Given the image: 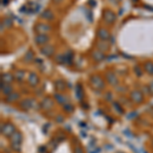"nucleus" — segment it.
<instances>
[{"instance_id":"nucleus-27","label":"nucleus","mask_w":153,"mask_h":153,"mask_svg":"<svg viewBox=\"0 0 153 153\" xmlns=\"http://www.w3.org/2000/svg\"><path fill=\"white\" fill-rule=\"evenodd\" d=\"M28 58H29V61H31L32 59L34 58L33 53H32V52H28V53L26 54V55H25V60H27V61H28Z\"/></svg>"},{"instance_id":"nucleus-15","label":"nucleus","mask_w":153,"mask_h":153,"mask_svg":"<svg viewBox=\"0 0 153 153\" xmlns=\"http://www.w3.org/2000/svg\"><path fill=\"white\" fill-rule=\"evenodd\" d=\"M106 79H107V81H108V83L110 84V85H112V86H115L117 84V78L113 74H107L106 75Z\"/></svg>"},{"instance_id":"nucleus-22","label":"nucleus","mask_w":153,"mask_h":153,"mask_svg":"<svg viewBox=\"0 0 153 153\" xmlns=\"http://www.w3.org/2000/svg\"><path fill=\"white\" fill-rule=\"evenodd\" d=\"M76 97L79 98L80 100L83 99L84 97V93H83V88L81 85H78L76 86Z\"/></svg>"},{"instance_id":"nucleus-4","label":"nucleus","mask_w":153,"mask_h":153,"mask_svg":"<svg viewBox=\"0 0 153 153\" xmlns=\"http://www.w3.org/2000/svg\"><path fill=\"white\" fill-rule=\"evenodd\" d=\"M103 19L106 24H113L117 19L114 12L111 10H104L103 11Z\"/></svg>"},{"instance_id":"nucleus-17","label":"nucleus","mask_w":153,"mask_h":153,"mask_svg":"<svg viewBox=\"0 0 153 153\" xmlns=\"http://www.w3.org/2000/svg\"><path fill=\"white\" fill-rule=\"evenodd\" d=\"M13 79H14V76L9 75V74H4V75H2L1 82L6 83V84H10Z\"/></svg>"},{"instance_id":"nucleus-5","label":"nucleus","mask_w":153,"mask_h":153,"mask_svg":"<svg viewBox=\"0 0 153 153\" xmlns=\"http://www.w3.org/2000/svg\"><path fill=\"white\" fill-rule=\"evenodd\" d=\"M49 40H50V38L46 34H39L35 38V42L38 45H47Z\"/></svg>"},{"instance_id":"nucleus-13","label":"nucleus","mask_w":153,"mask_h":153,"mask_svg":"<svg viewBox=\"0 0 153 153\" xmlns=\"http://www.w3.org/2000/svg\"><path fill=\"white\" fill-rule=\"evenodd\" d=\"M54 98H55V100L57 101L58 103H60V104H62V105H65L68 103V98H66L65 95L60 94V93H56V94L54 95Z\"/></svg>"},{"instance_id":"nucleus-21","label":"nucleus","mask_w":153,"mask_h":153,"mask_svg":"<svg viewBox=\"0 0 153 153\" xmlns=\"http://www.w3.org/2000/svg\"><path fill=\"white\" fill-rule=\"evenodd\" d=\"M25 75H26V73H25L24 71L19 70L16 71V74H14V79H16L18 81H22V80H24Z\"/></svg>"},{"instance_id":"nucleus-8","label":"nucleus","mask_w":153,"mask_h":153,"mask_svg":"<svg viewBox=\"0 0 153 153\" xmlns=\"http://www.w3.org/2000/svg\"><path fill=\"white\" fill-rule=\"evenodd\" d=\"M36 31L39 34H46L47 32L50 31V27L46 24H38L36 26Z\"/></svg>"},{"instance_id":"nucleus-7","label":"nucleus","mask_w":153,"mask_h":153,"mask_svg":"<svg viewBox=\"0 0 153 153\" xmlns=\"http://www.w3.org/2000/svg\"><path fill=\"white\" fill-rule=\"evenodd\" d=\"M97 35L101 40H107V39H109V37H110L109 32L104 28H100L99 30H98Z\"/></svg>"},{"instance_id":"nucleus-31","label":"nucleus","mask_w":153,"mask_h":153,"mask_svg":"<svg viewBox=\"0 0 153 153\" xmlns=\"http://www.w3.org/2000/svg\"><path fill=\"white\" fill-rule=\"evenodd\" d=\"M75 153H84V151L82 150V148H76Z\"/></svg>"},{"instance_id":"nucleus-28","label":"nucleus","mask_w":153,"mask_h":153,"mask_svg":"<svg viewBox=\"0 0 153 153\" xmlns=\"http://www.w3.org/2000/svg\"><path fill=\"white\" fill-rule=\"evenodd\" d=\"M65 110L66 112H71V111H73V106L71 105H70L68 103V104H65Z\"/></svg>"},{"instance_id":"nucleus-19","label":"nucleus","mask_w":153,"mask_h":153,"mask_svg":"<svg viewBox=\"0 0 153 153\" xmlns=\"http://www.w3.org/2000/svg\"><path fill=\"white\" fill-rule=\"evenodd\" d=\"M93 57H94L96 61H101L105 58V55L103 54L102 51H95V52L93 53Z\"/></svg>"},{"instance_id":"nucleus-16","label":"nucleus","mask_w":153,"mask_h":153,"mask_svg":"<svg viewBox=\"0 0 153 153\" xmlns=\"http://www.w3.org/2000/svg\"><path fill=\"white\" fill-rule=\"evenodd\" d=\"M144 71L149 75H153V62L151 61H147L144 63Z\"/></svg>"},{"instance_id":"nucleus-12","label":"nucleus","mask_w":153,"mask_h":153,"mask_svg":"<svg viewBox=\"0 0 153 153\" xmlns=\"http://www.w3.org/2000/svg\"><path fill=\"white\" fill-rule=\"evenodd\" d=\"M41 52L45 56H51L54 53V48L51 45H44V47L41 49Z\"/></svg>"},{"instance_id":"nucleus-9","label":"nucleus","mask_w":153,"mask_h":153,"mask_svg":"<svg viewBox=\"0 0 153 153\" xmlns=\"http://www.w3.org/2000/svg\"><path fill=\"white\" fill-rule=\"evenodd\" d=\"M41 106H42V108H43V109H45V110L51 109V108H52V106H53V100L51 99V98H49V97L45 98V99L42 101Z\"/></svg>"},{"instance_id":"nucleus-14","label":"nucleus","mask_w":153,"mask_h":153,"mask_svg":"<svg viewBox=\"0 0 153 153\" xmlns=\"http://www.w3.org/2000/svg\"><path fill=\"white\" fill-rule=\"evenodd\" d=\"M33 106V101L31 99H25L21 102V107L23 108L24 110H29L32 108Z\"/></svg>"},{"instance_id":"nucleus-23","label":"nucleus","mask_w":153,"mask_h":153,"mask_svg":"<svg viewBox=\"0 0 153 153\" xmlns=\"http://www.w3.org/2000/svg\"><path fill=\"white\" fill-rule=\"evenodd\" d=\"M65 55V62H71V60H73V53L71 52H66L63 54Z\"/></svg>"},{"instance_id":"nucleus-10","label":"nucleus","mask_w":153,"mask_h":153,"mask_svg":"<svg viewBox=\"0 0 153 153\" xmlns=\"http://www.w3.org/2000/svg\"><path fill=\"white\" fill-rule=\"evenodd\" d=\"M1 92H2V94H4L6 96L10 95L12 93V87L9 84L1 82Z\"/></svg>"},{"instance_id":"nucleus-24","label":"nucleus","mask_w":153,"mask_h":153,"mask_svg":"<svg viewBox=\"0 0 153 153\" xmlns=\"http://www.w3.org/2000/svg\"><path fill=\"white\" fill-rule=\"evenodd\" d=\"M105 43H98L97 44V47L100 49V50H102V52H104V51H106L108 49V47L109 46L108 45H104Z\"/></svg>"},{"instance_id":"nucleus-2","label":"nucleus","mask_w":153,"mask_h":153,"mask_svg":"<svg viewBox=\"0 0 153 153\" xmlns=\"http://www.w3.org/2000/svg\"><path fill=\"white\" fill-rule=\"evenodd\" d=\"M16 127H14L12 124H9L7 123L5 125H2L1 126V133L2 135L6 136V137H11L12 135L16 133Z\"/></svg>"},{"instance_id":"nucleus-29","label":"nucleus","mask_w":153,"mask_h":153,"mask_svg":"<svg viewBox=\"0 0 153 153\" xmlns=\"http://www.w3.org/2000/svg\"><path fill=\"white\" fill-rule=\"evenodd\" d=\"M135 71H136V73H137V75H138V76H141V68H138V66H136V68H135Z\"/></svg>"},{"instance_id":"nucleus-20","label":"nucleus","mask_w":153,"mask_h":153,"mask_svg":"<svg viewBox=\"0 0 153 153\" xmlns=\"http://www.w3.org/2000/svg\"><path fill=\"white\" fill-rule=\"evenodd\" d=\"M41 16H42V18L47 19V21H51V19H53V18H54L53 13L50 10H48V9L45 11H43V13H42Z\"/></svg>"},{"instance_id":"nucleus-26","label":"nucleus","mask_w":153,"mask_h":153,"mask_svg":"<svg viewBox=\"0 0 153 153\" xmlns=\"http://www.w3.org/2000/svg\"><path fill=\"white\" fill-rule=\"evenodd\" d=\"M56 61L59 63H65V55H61V54H58L57 56L55 57Z\"/></svg>"},{"instance_id":"nucleus-32","label":"nucleus","mask_w":153,"mask_h":153,"mask_svg":"<svg viewBox=\"0 0 153 153\" xmlns=\"http://www.w3.org/2000/svg\"><path fill=\"white\" fill-rule=\"evenodd\" d=\"M52 1L54 2V3L57 4V3H59V2H61V0H52Z\"/></svg>"},{"instance_id":"nucleus-25","label":"nucleus","mask_w":153,"mask_h":153,"mask_svg":"<svg viewBox=\"0 0 153 153\" xmlns=\"http://www.w3.org/2000/svg\"><path fill=\"white\" fill-rule=\"evenodd\" d=\"M65 84L63 82H61V81H57L56 82V85H55V88L57 89V90H65Z\"/></svg>"},{"instance_id":"nucleus-30","label":"nucleus","mask_w":153,"mask_h":153,"mask_svg":"<svg viewBox=\"0 0 153 153\" xmlns=\"http://www.w3.org/2000/svg\"><path fill=\"white\" fill-rule=\"evenodd\" d=\"M148 87H149V92L153 93V81L150 82V84H149V86H148Z\"/></svg>"},{"instance_id":"nucleus-33","label":"nucleus","mask_w":153,"mask_h":153,"mask_svg":"<svg viewBox=\"0 0 153 153\" xmlns=\"http://www.w3.org/2000/svg\"><path fill=\"white\" fill-rule=\"evenodd\" d=\"M7 2H8V0H2V3L3 4H7Z\"/></svg>"},{"instance_id":"nucleus-3","label":"nucleus","mask_w":153,"mask_h":153,"mask_svg":"<svg viewBox=\"0 0 153 153\" xmlns=\"http://www.w3.org/2000/svg\"><path fill=\"white\" fill-rule=\"evenodd\" d=\"M91 84L95 90H101L104 88V81L100 78L99 76H94L91 78Z\"/></svg>"},{"instance_id":"nucleus-18","label":"nucleus","mask_w":153,"mask_h":153,"mask_svg":"<svg viewBox=\"0 0 153 153\" xmlns=\"http://www.w3.org/2000/svg\"><path fill=\"white\" fill-rule=\"evenodd\" d=\"M19 99V94L16 92H12L10 95H8L6 97L7 102H14V101H18Z\"/></svg>"},{"instance_id":"nucleus-1","label":"nucleus","mask_w":153,"mask_h":153,"mask_svg":"<svg viewBox=\"0 0 153 153\" xmlns=\"http://www.w3.org/2000/svg\"><path fill=\"white\" fill-rule=\"evenodd\" d=\"M10 144L11 147L13 148L16 151H19L21 149V144H22V135L21 133L16 132L13 135L10 137Z\"/></svg>"},{"instance_id":"nucleus-11","label":"nucleus","mask_w":153,"mask_h":153,"mask_svg":"<svg viewBox=\"0 0 153 153\" xmlns=\"http://www.w3.org/2000/svg\"><path fill=\"white\" fill-rule=\"evenodd\" d=\"M28 82L30 85L32 86V87H35V86L38 85L39 83V79L38 76H37V75L35 73H31L29 75V78H28Z\"/></svg>"},{"instance_id":"nucleus-6","label":"nucleus","mask_w":153,"mask_h":153,"mask_svg":"<svg viewBox=\"0 0 153 153\" xmlns=\"http://www.w3.org/2000/svg\"><path fill=\"white\" fill-rule=\"evenodd\" d=\"M131 99L136 103H141L143 101V94L139 91H133L131 93Z\"/></svg>"}]
</instances>
